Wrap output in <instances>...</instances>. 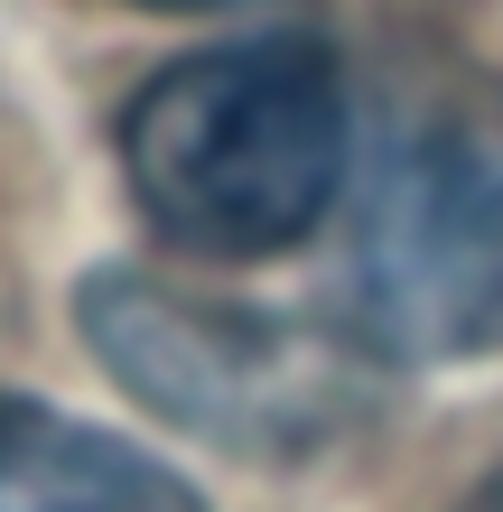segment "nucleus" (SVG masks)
I'll list each match as a JSON object with an SVG mask.
<instances>
[{
    "label": "nucleus",
    "mask_w": 503,
    "mask_h": 512,
    "mask_svg": "<svg viewBox=\"0 0 503 512\" xmlns=\"http://www.w3.org/2000/svg\"><path fill=\"white\" fill-rule=\"evenodd\" d=\"M364 112L327 38H224L122 103V187L168 252L271 261L345 205Z\"/></svg>",
    "instance_id": "f257e3e1"
},
{
    "label": "nucleus",
    "mask_w": 503,
    "mask_h": 512,
    "mask_svg": "<svg viewBox=\"0 0 503 512\" xmlns=\"http://www.w3.org/2000/svg\"><path fill=\"white\" fill-rule=\"evenodd\" d=\"M457 512H503V466H494V475H485V485H476V494H466Z\"/></svg>",
    "instance_id": "39448f33"
},
{
    "label": "nucleus",
    "mask_w": 503,
    "mask_h": 512,
    "mask_svg": "<svg viewBox=\"0 0 503 512\" xmlns=\"http://www.w3.org/2000/svg\"><path fill=\"white\" fill-rule=\"evenodd\" d=\"M0 512H205L187 475L131 438L66 419L28 391H0Z\"/></svg>",
    "instance_id": "20e7f679"
},
{
    "label": "nucleus",
    "mask_w": 503,
    "mask_h": 512,
    "mask_svg": "<svg viewBox=\"0 0 503 512\" xmlns=\"http://www.w3.org/2000/svg\"><path fill=\"white\" fill-rule=\"evenodd\" d=\"M75 317L103 373L140 410H159L168 429L205 447H233V457H308L364 419L373 354L345 326L317 336V326H289L243 298L159 280V270H94L75 289Z\"/></svg>",
    "instance_id": "7ed1b4c3"
},
{
    "label": "nucleus",
    "mask_w": 503,
    "mask_h": 512,
    "mask_svg": "<svg viewBox=\"0 0 503 512\" xmlns=\"http://www.w3.org/2000/svg\"><path fill=\"white\" fill-rule=\"evenodd\" d=\"M131 10H187L196 19V10H243V0H131Z\"/></svg>",
    "instance_id": "423d86ee"
},
{
    "label": "nucleus",
    "mask_w": 503,
    "mask_h": 512,
    "mask_svg": "<svg viewBox=\"0 0 503 512\" xmlns=\"http://www.w3.org/2000/svg\"><path fill=\"white\" fill-rule=\"evenodd\" d=\"M336 326L373 364L503 354V103L401 94L345 177Z\"/></svg>",
    "instance_id": "f03ea898"
}]
</instances>
